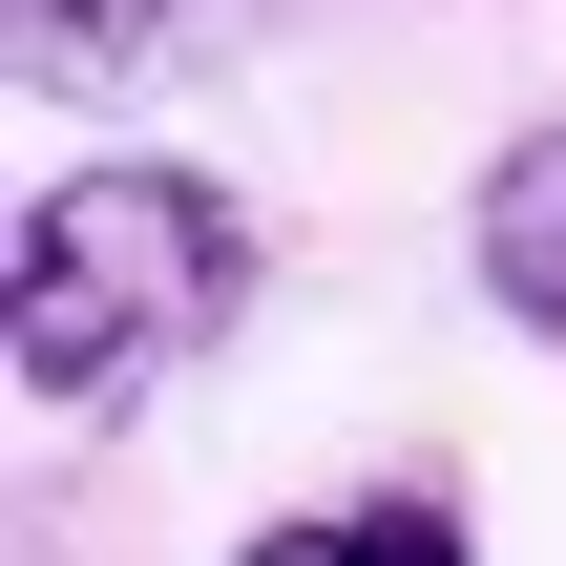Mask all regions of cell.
I'll list each match as a JSON object with an SVG mask.
<instances>
[{
	"label": "cell",
	"instance_id": "obj_4",
	"mask_svg": "<svg viewBox=\"0 0 566 566\" xmlns=\"http://www.w3.org/2000/svg\"><path fill=\"white\" fill-rule=\"evenodd\" d=\"M168 21L189 0H21V63L42 84H126V63H168Z\"/></svg>",
	"mask_w": 566,
	"mask_h": 566
},
{
	"label": "cell",
	"instance_id": "obj_1",
	"mask_svg": "<svg viewBox=\"0 0 566 566\" xmlns=\"http://www.w3.org/2000/svg\"><path fill=\"white\" fill-rule=\"evenodd\" d=\"M231 315H252V210H231V168L84 147V168L21 189L0 336H21V399H42V420H147Z\"/></svg>",
	"mask_w": 566,
	"mask_h": 566
},
{
	"label": "cell",
	"instance_id": "obj_2",
	"mask_svg": "<svg viewBox=\"0 0 566 566\" xmlns=\"http://www.w3.org/2000/svg\"><path fill=\"white\" fill-rule=\"evenodd\" d=\"M462 273H483L525 336H566V105L525 126V147H483V189H462Z\"/></svg>",
	"mask_w": 566,
	"mask_h": 566
},
{
	"label": "cell",
	"instance_id": "obj_3",
	"mask_svg": "<svg viewBox=\"0 0 566 566\" xmlns=\"http://www.w3.org/2000/svg\"><path fill=\"white\" fill-rule=\"evenodd\" d=\"M231 566H462V504H420V483H357V504H294V525H252Z\"/></svg>",
	"mask_w": 566,
	"mask_h": 566
}]
</instances>
